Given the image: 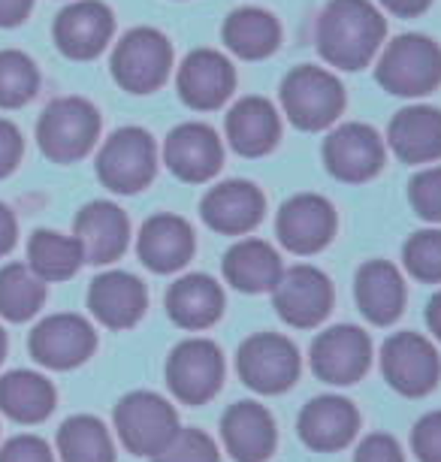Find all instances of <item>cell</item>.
Instances as JSON below:
<instances>
[{
    "instance_id": "obj_37",
    "label": "cell",
    "mask_w": 441,
    "mask_h": 462,
    "mask_svg": "<svg viewBox=\"0 0 441 462\" xmlns=\"http://www.w3.org/2000/svg\"><path fill=\"white\" fill-rule=\"evenodd\" d=\"M154 462H218V448L200 430H179Z\"/></svg>"
},
{
    "instance_id": "obj_24",
    "label": "cell",
    "mask_w": 441,
    "mask_h": 462,
    "mask_svg": "<svg viewBox=\"0 0 441 462\" xmlns=\"http://www.w3.org/2000/svg\"><path fill=\"white\" fill-rule=\"evenodd\" d=\"M194 254V230L179 215H154L142 224L140 260L152 273H176Z\"/></svg>"
},
{
    "instance_id": "obj_20",
    "label": "cell",
    "mask_w": 441,
    "mask_h": 462,
    "mask_svg": "<svg viewBox=\"0 0 441 462\" xmlns=\"http://www.w3.org/2000/svg\"><path fill=\"white\" fill-rule=\"evenodd\" d=\"M221 161H224V148L212 127L188 121V125L170 130L167 163L172 176H179L181 181H191V185L209 181L221 170Z\"/></svg>"
},
{
    "instance_id": "obj_17",
    "label": "cell",
    "mask_w": 441,
    "mask_h": 462,
    "mask_svg": "<svg viewBox=\"0 0 441 462\" xmlns=\"http://www.w3.org/2000/svg\"><path fill=\"white\" fill-rule=\"evenodd\" d=\"M233 85H236V73L221 51L197 49L179 67V97L191 109H218L233 94Z\"/></svg>"
},
{
    "instance_id": "obj_7",
    "label": "cell",
    "mask_w": 441,
    "mask_h": 462,
    "mask_svg": "<svg viewBox=\"0 0 441 462\" xmlns=\"http://www.w3.org/2000/svg\"><path fill=\"white\" fill-rule=\"evenodd\" d=\"M172 67L170 40L154 28H133L112 51V76L124 91L149 94L161 88Z\"/></svg>"
},
{
    "instance_id": "obj_3",
    "label": "cell",
    "mask_w": 441,
    "mask_h": 462,
    "mask_svg": "<svg viewBox=\"0 0 441 462\" xmlns=\"http://www.w3.org/2000/svg\"><path fill=\"white\" fill-rule=\"evenodd\" d=\"M100 116L88 100L82 97H60L49 103L37 121V139L49 161L73 163L85 158L97 143Z\"/></svg>"
},
{
    "instance_id": "obj_32",
    "label": "cell",
    "mask_w": 441,
    "mask_h": 462,
    "mask_svg": "<svg viewBox=\"0 0 441 462\" xmlns=\"http://www.w3.org/2000/svg\"><path fill=\"white\" fill-rule=\"evenodd\" d=\"M31 273L40 282H64L73 278L76 269L85 263L79 242L55 230H37L28 242Z\"/></svg>"
},
{
    "instance_id": "obj_42",
    "label": "cell",
    "mask_w": 441,
    "mask_h": 462,
    "mask_svg": "<svg viewBox=\"0 0 441 462\" xmlns=\"http://www.w3.org/2000/svg\"><path fill=\"white\" fill-rule=\"evenodd\" d=\"M22 154H24V139L19 134V127L13 121L0 118V179H6L19 167Z\"/></svg>"
},
{
    "instance_id": "obj_43",
    "label": "cell",
    "mask_w": 441,
    "mask_h": 462,
    "mask_svg": "<svg viewBox=\"0 0 441 462\" xmlns=\"http://www.w3.org/2000/svg\"><path fill=\"white\" fill-rule=\"evenodd\" d=\"M33 0H0V28H15L28 19Z\"/></svg>"
},
{
    "instance_id": "obj_28",
    "label": "cell",
    "mask_w": 441,
    "mask_h": 462,
    "mask_svg": "<svg viewBox=\"0 0 441 462\" xmlns=\"http://www.w3.org/2000/svg\"><path fill=\"white\" fill-rule=\"evenodd\" d=\"M224 275L242 293L275 291V284L281 282V257L270 242L242 239L224 254Z\"/></svg>"
},
{
    "instance_id": "obj_38",
    "label": "cell",
    "mask_w": 441,
    "mask_h": 462,
    "mask_svg": "<svg viewBox=\"0 0 441 462\" xmlns=\"http://www.w3.org/2000/svg\"><path fill=\"white\" fill-rule=\"evenodd\" d=\"M414 212L427 221H441V167L420 170L409 185Z\"/></svg>"
},
{
    "instance_id": "obj_12",
    "label": "cell",
    "mask_w": 441,
    "mask_h": 462,
    "mask_svg": "<svg viewBox=\"0 0 441 462\" xmlns=\"http://www.w3.org/2000/svg\"><path fill=\"white\" fill-rule=\"evenodd\" d=\"M275 311L284 324L297 329H311L330 315L333 309V284L321 269L315 266H293L275 284Z\"/></svg>"
},
{
    "instance_id": "obj_19",
    "label": "cell",
    "mask_w": 441,
    "mask_h": 462,
    "mask_svg": "<svg viewBox=\"0 0 441 462\" xmlns=\"http://www.w3.org/2000/svg\"><path fill=\"white\" fill-rule=\"evenodd\" d=\"M203 221L212 226L215 233H227V236H242V233L254 230L266 212L263 194L257 185L242 179L221 181L215 185L200 203Z\"/></svg>"
},
{
    "instance_id": "obj_34",
    "label": "cell",
    "mask_w": 441,
    "mask_h": 462,
    "mask_svg": "<svg viewBox=\"0 0 441 462\" xmlns=\"http://www.w3.org/2000/svg\"><path fill=\"white\" fill-rule=\"evenodd\" d=\"M46 302V284L31 273V266L10 263L0 269V315L6 320H28Z\"/></svg>"
},
{
    "instance_id": "obj_11",
    "label": "cell",
    "mask_w": 441,
    "mask_h": 462,
    "mask_svg": "<svg viewBox=\"0 0 441 462\" xmlns=\"http://www.w3.org/2000/svg\"><path fill=\"white\" fill-rule=\"evenodd\" d=\"M372 365V342L360 327L339 324L324 329L311 345V369L326 383H357Z\"/></svg>"
},
{
    "instance_id": "obj_16",
    "label": "cell",
    "mask_w": 441,
    "mask_h": 462,
    "mask_svg": "<svg viewBox=\"0 0 441 462\" xmlns=\"http://www.w3.org/2000/svg\"><path fill=\"white\" fill-rule=\"evenodd\" d=\"M324 163L335 179L360 185L381 170L384 145L366 125H342L324 143Z\"/></svg>"
},
{
    "instance_id": "obj_35",
    "label": "cell",
    "mask_w": 441,
    "mask_h": 462,
    "mask_svg": "<svg viewBox=\"0 0 441 462\" xmlns=\"http://www.w3.org/2000/svg\"><path fill=\"white\" fill-rule=\"evenodd\" d=\"M40 88L37 64L24 51L4 49L0 51V109L24 106Z\"/></svg>"
},
{
    "instance_id": "obj_30",
    "label": "cell",
    "mask_w": 441,
    "mask_h": 462,
    "mask_svg": "<svg viewBox=\"0 0 441 462\" xmlns=\"http://www.w3.org/2000/svg\"><path fill=\"white\" fill-rule=\"evenodd\" d=\"M55 408V387L37 372H10L0 378V411L19 423H40Z\"/></svg>"
},
{
    "instance_id": "obj_18",
    "label": "cell",
    "mask_w": 441,
    "mask_h": 462,
    "mask_svg": "<svg viewBox=\"0 0 441 462\" xmlns=\"http://www.w3.org/2000/svg\"><path fill=\"white\" fill-rule=\"evenodd\" d=\"M76 242L88 263H112L131 242V221L115 203L94 199L76 215Z\"/></svg>"
},
{
    "instance_id": "obj_4",
    "label": "cell",
    "mask_w": 441,
    "mask_h": 462,
    "mask_svg": "<svg viewBox=\"0 0 441 462\" xmlns=\"http://www.w3.org/2000/svg\"><path fill=\"white\" fill-rule=\"evenodd\" d=\"M284 112L299 130H321L333 125L345 109V88L333 73L302 64L290 69L281 82Z\"/></svg>"
},
{
    "instance_id": "obj_46",
    "label": "cell",
    "mask_w": 441,
    "mask_h": 462,
    "mask_svg": "<svg viewBox=\"0 0 441 462\" xmlns=\"http://www.w3.org/2000/svg\"><path fill=\"white\" fill-rule=\"evenodd\" d=\"M427 324H429V329L436 333V338L441 342V293L432 296V302H429V309H427Z\"/></svg>"
},
{
    "instance_id": "obj_2",
    "label": "cell",
    "mask_w": 441,
    "mask_h": 462,
    "mask_svg": "<svg viewBox=\"0 0 441 462\" xmlns=\"http://www.w3.org/2000/svg\"><path fill=\"white\" fill-rule=\"evenodd\" d=\"M378 82L396 97H423L441 82V49L429 37H396L378 60Z\"/></svg>"
},
{
    "instance_id": "obj_31",
    "label": "cell",
    "mask_w": 441,
    "mask_h": 462,
    "mask_svg": "<svg viewBox=\"0 0 441 462\" xmlns=\"http://www.w3.org/2000/svg\"><path fill=\"white\" fill-rule=\"evenodd\" d=\"M221 33L227 49L236 51L245 60H261L266 55H272L281 37L279 22L266 10H257V6H242V10L230 13Z\"/></svg>"
},
{
    "instance_id": "obj_10",
    "label": "cell",
    "mask_w": 441,
    "mask_h": 462,
    "mask_svg": "<svg viewBox=\"0 0 441 462\" xmlns=\"http://www.w3.org/2000/svg\"><path fill=\"white\" fill-rule=\"evenodd\" d=\"M381 369L387 383L402 396H427L441 378V360L420 333H396L384 342Z\"/></svg>"
},
{
    "instance_id": "obj_45",
    "label": "cell",
    "mask_w": 441,
    "mask_h": 462,
    "mask_svg": "<svg viewBox=\"0 0 441 462\" xmlns=\"http://www.w3.org/2000/svg\"><path fill=\"white\" fill-rule=\"evenodd\" d=\"M390 13L396 15H405V19H411V15H420L423 10L429 6V0H381Z\"/></svg>"
},
{
    "instance_id": "obj_39",
    "label": "cell",
    "mask_w": 441,
    "mask_h": 462,
    "mask_svg": "<svg viewBox=\"0 0 441 462\" xmlns=\"http://www.w3.org/2000/svg\"><path fill=\"white\" fill-rule=\"evenodd\" d=\"M411 448L420 462H441V411L420 417L411 432Z\"/></svg>"
},
{
    "instance_id": "obj_44",
    "label": "cell",
    "mask_w": 441,
    "mask_h": 462,
    "mask_svg": "<svg viewBox=\"0 0 441 462\" xmlns=\"http://www.w3.org/2000/svg\"><path fill=\"white\" fill-rule=\"evenodd\" d=\"M13 245H15V217L10 208L0 203V257L10 254Z\"/></svg>"
},
{
    "instance_id": "obj_23",
    "label": "cell",
    "mask_w": 441,
    "mask_h": 462,
    "mask_svg": "<svg viewBox=\"0 0 441 462\" xmlns=\"http://www.w3.org/2000/svg\"><path fill=\"white\" fill-rule=\"evenodd\" d=\"M221 435L236 462H263L275 450V420L257 402L230 405L221 417Z\"/></svg>"
},
{
    "instance_id": "obj_41",
    "label": "cell",
    "mask_w": 441,
    "mask_h": 462,
    "mask_svg": "<svg viewBox=\"0 0 441 462\" xmlns=\"http://www.w3.org/2000/svg\"><path fill=\"white\" fill-rule=\"evenodd\" d=\"M354 462H402V450L396 439L384 432H375L369 439H363L357 453H354Z\"/></svg>"
},
{
    "instance_id": "obj_22",
    "label": "cell",
    "mask_w": 441,
    "mask_h": 462,
    "mask_svg": "<svg viewBox=\"0 0 441 462\" xmlns=\"http://www.w3.org/2000/svg\"><path fill=\"white\" fill-rule=\"evenodd\" d=\"M149 293L145 284L131 273H103L91 282L88 309L109 329H127L145 315Z\"/></svg>"
},
{
    "instance_id": "obj_21",
    "label": "cell",
    "mask_w": 441,
    "mask_h": 462,
    "mask_svg": "<svg viewBox=\"0 0 441 462\" xmlns=\"http://www.w3.org/2000/svg\"><path fill=\"white\" fill-rule=\"evenodd\" d=\"M360 430V414L342 396H317L302 408L297 432L311 450L333 453L348 448V441Z\"/></svg>"
},
{
    "instance_id": "obj_1",
    "label": "cell",
    "mask_w": 441,
    "mask_h": 462,
    "mask_svg": "<svg viewBox=\"0 0 441 462\" xmlns=\"http://www.w3.org/2000/svg\"><path fill=\"white\" fill-rule=\"evenodd\" d=\"M384 19L369 0H330L317 19V51L342 69L366 67L384 40Z\"/></svg>"
},
{
    "instance_id": "obj_33",
    "label": "cell",
    "mask_w": 441,
    "mask_h": 462,
    "mask_svg": "<svg viewBox=\"0 0 441 462\" xmlns=\"http://www.w3.org/2000/svg\"><path fill=\"white\" fill-rule=\"evenodd\" d=\"M58 450L64 462H115L112 439L97 417H70L58 430Z\"/></svg>"
},
{
    "instance_id": "obj_5",
    "label": "cell",
    "mask_w": 441,
    "mask_h": 462,
    "mask_svg": "<svg viewBox=\"0 0 441 462\" xmlns=\"http://www.w3.org/2000/svg\"><path fill=\"white\" fill-rule=\"evenodd\" d=\"M115 430L136 457H158L179 432V414L163 396L136 390L115 405Z\"/></svg>"
},
{
    "instance_id": "obj_15",
    "label": "cell",
    "mask_w": 441,
    "mask_h": 462,
    "mask_svg": "<svg viewBox=\"0 0 441 462\" xmlns=\"http://www.w3.org/2000/svg\"><path fill=\"white\" fill-rule=\"evenodd\" d=\"M112 13L100 0H76L55 19V42L67 58L91 60L97 58L112 37Z\"/></svg>"
},
{
    "instance_id": "obj_26",
    "label": "cell",
    "mask_w": 441,
    "mask_h": 462,
    "mask_svg": "<svg viewBox=\"0 0 441 462\" xmlns=\"http://www.w3.org/2000/svg\"><path fill=\"white\" fill-rule=\"evenodd\" d=\"M390 148L405 163H429L441 158V112L432 106H409L396 112L387 130Z\"/></svg>"
},
{
    "instance_id": "obj_40",
    "label": "cell",
    "mask_w": 441,
    "mask_h": 462,
    "mask_svg": "<svg viewBox=\"0 0 441 462\" xmlns=\"http://www.w3.org/2000/svg\"><path fill=\"white\" fill-rule=\"evenodd\" d=\"M0 462H55V459H51L49 444L37 439V435H15L0 450Z\"/></svg>"
},
{
    "instance_id": "obj_47",
    "label": "cell",
    "mask_w": 441,
    "mask_h": 462,
    "mask_svg": "<svg viewBox=\"0 0 441 462\" xmlns=\"http://www.w3.org/2000/svg\"><path fill=\"white\" fill-rule=\"evenodd\" d=\"M4 354H6V336H4V329H0V360H4Z\"/></svg>"
},
{
    "instance_id": "obj_9",
    "label": "cell",
    "mask_w": 441,
    "mask_h": 462,
    "mask_svg": "<svg viewBox=\"0 0 441 462\" xmlns=\"http://www.w3.org/2000/svg\"><path fill=\"white\" fill-rule=\"evenodd\" d=\"M242 381L257 393H284L299 378V351L279 333H257L242 342L236 356Z\"/></svg>"
},
{
    "instance_id": "obj_14",
    "label": "cell",
    "mask_w": 441,
    "mask_h": 462,
    "mask_svg": "<svg viewBox=\"0 0 441 462\" xmlns=\"http://www.w3.org/2000/svg\"><path fill=\"white\" fill-rule=\"evenodd\" d=\"M94 347H97V336L79 315H51L31 333L33 360L49 369H73L88 360Z\"/></svg>"
},
{
    "instance_id": "obj_27",
    "label": "cell",
    "mask_w": 441,
    "mask_h": 462,
    "mask_svg": "<svg viewBox=\"0 0 441 462\" xmlns=\"http://www.w3.org/2000/svg\"><path fill=\"white\" fill-rule=\"evenodd\" d=\"M167 311L181 329H209L224 311V291L209 275H185L170 287Z\"/></svg>"
},
{
    "instance_id": "obj_25",
    "label": "cell",
    "mask_w": 441,
    "mask_h": 462,
    "mask_svg": "<svg viewBox=\"0 0 441 462\" xmlns=\"http://www.w3.org/2000/svg\"><path fill=\"white\" fill-rule=\"evenodd\" d=\"M354 291H357V305L363 318L372 320L375 327L393 324L405 309L402 275L387 260H369V263H363L357 282H354Z\"/></svg>"
},
{
    "instance_id": "obj_8",
    "label": "cell",
    "mask_w": 441,
    "mask_h": 462,
    "mask_svg": "<svg viewBox=\"0 0 441 462\" xmlns=\"http://www.w3.org/2000/svg\"><path fill=\"white\" fill-rule=\"evenodd\" d=\"M167 383L185 405H203L224 383V354L209 338H185L167 360Z\"/></svg>"
},
{
    "instance_id": "obj_29",
    "label": "cell",
    "mask_w": 441,
    "mask_h": 462,
    "mask_svg": "<svg viewBox=\"0 0 441 462\" xmlns=\"http://www.w3.org/2000/svg\"><path fill=\"white\" fill-rule=\"evenodd\" d=\"M279 116L275 106L263 97H245L230 109L227 139L245 158H261L279 143Z\"/></svg>"
},
{
    "instance_id": "obj_13",
    "label": "cell",
    "mask_w": 441,
    "mask_h": 462,
    "mask_svg": "<svg viewBox=\"0 0 441 462\" xmlns=\"http://www.w3.org/2000/svg\"><path fill=\"white\" fill-rule=\"evenodd\" d=\"M281 245L293 254H317L335 233L333 203L317 194H297L281 206L275 221Z\"/></svg>"
},
{
    "instance_id": "obj_6",
    "label": "cell",
    "mask_w": 441,
    "mask_h": 462,
    "mask_svg": "<svg viewBox=\"0 0 441 462\" xmlns=\"http://www.w3.org/2000/svg\"><path fill=\"white\" fill-rule=\"evenodd\" d=\"M158 152L142 127L115 130L97 154V179L115 194H136L154 179Z\"/></svg>"
},
{
    "instance_id": "obj_36",
    "label": "cell",
    "mask_w": 441,
    "mask_h": 462,
    "mask_svg": "<svg viewBox=\"0 0 441 462\" xmlns=\"http://www.w3.org/2000/svg\"><path fill=\"white\" fill-rule=\"evenodd\" d=\"M402 260L418 282H441V230H420L405 242Z\"/></svg>"
}]
</instances>
